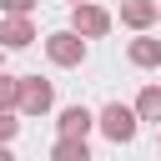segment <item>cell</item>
Returning a JSON list of instances; mask_svg holds the SVG:
<instances>
[{"label":"cell","mask_w":161,"mask_h":161,"mask_svg":"<svg viewBox=\"0 0 161 161\" xmlns=\"http://www.w3.org/2000/svg\"><path fill=\"white\" fill-rule=\"evenodd\" d=\"M96 126L106 131V141H116V146H126V141H136V111L131 106H121V101H111V106H101V116H96Z\"/></svg>","instance_id":"cell-1"},{"label":"cell","mask_w":161,"mask_h":161,"mask_svg":"<svg viewBox=\"0 0 161 161\" xmlns=\"http://www.w3.org/2000/svg\"><path fill=\"white\" fill-rule=\"evenodd\" d=\"M50 106H55V91H50V80H40V75H20L15 111H20V116H45Z\"/></svg>","instance_id":"cell-2"},{"label":"cell","mask_w":161,"mask_h":161,"mask_svg":"<svg viewBox=\"0 0 161 161\" xmlns=\"http://www.w3.org/2000/svg\"><path fill=\"white\" fill-rule=\"evenodd\" d=\"M70 30H75L80 40H101V35L111 30V10H101V5L80 0V5H70Z\"/></svg>","instance_id":"cell-3"},{"label":"cell","mask_w":161,"mask_h":161,"mask_svg":"<svg viewBox=\"0 0 161 161\" xmlns=\"http://www.w3.org/2000/svg\"><path fill=\"white\" fill-rule=\"evenodd\" d=\"M45 55L55 65H80L86 60V40L75 30H55V35H45Z\"/></svg>","instance_id":"cell-4"},{"label":"cell","mask_w":161,"mask_h":161,"mask_svg":"<svg viewBox=\"0 0 161 161\" xmlns=\"http://www.w3.org/2000/svg\"><path fill=\"white\" fill-rule=\"evenodd\" d=\"M30 40H35L30 15H5V20H0V50H25Z\"/></svg>","instance_id":"cell-5"},{"label":"cell","mask_w":161,"mask_h":161,"mask_svg":"<svg viewBox=\"0 0 161 161\" xmlns=\"http://www.w3.org/2000/svg\"><path fill=\"white\" fill-rule=\"evenodd\" d=\"M55 126H60V136H70V141H86V136H91V126H96V116H91L86 106H65Z\"/></svg>","instance_id":"cell-6"},{"label":"cell","mask_w":161,"mask_h":161,"mask_svg":"<svg viewBox=\"0 0 161 161\" xmlns=\"http://www.w3.org/2000/svg\"><path fill=\"white\" fill-rule=\"evenodd\" d=\"M126 60L141 65V70H146V65H161V40H156V35H136V40L126 45Z\"/></svg>","instance_id":"cell-7"},{"label":"cell","mask_w":161,"mask_h":161,"mask_svg":"<svg viewBox=\"0 0 161 161\" xmlns=\"http://www.w3.org/2000/svg\"><path fill=\"white\" fill-rule=\"evenodd\" d=\"M151 20H156V0H121V25L146 30Z\"/></svg>","instance_id":"cell-8"},{"label":"cell","mask_w":161,"mask_h":161,"mask_svg":"<svg viewBox=\"0 0 161 161\" xmlns=\"http://www.w3.org/2000/svg\"><path fill=\"white\" fill-rule=\"evenodd\" d=\"M131 111H136V121H156V126H161V86H146Z\"/></svg>","instance_id":"cell-9"},{"label":"cell","mask_w":161,"mask_h":161,"mask_svg":"<svg viewBox=\"0 0 161 161\" xmlns=\"http://www.w3.org/2000/svg\"><path fill=\"white\" fill-rule=\"evenodd\" d=\"M50 161H91V146H86V141H70V136H55Z\"/></svg>","instance_id":"cell-10"},{"label":"cell","mask_w":161,"mask_h":161,"mask_svg":"<svg viewBox=\"0 0 161 161\" xmlns=\"http://www.w3.org/2000/svg\"><path fill=\"white\" fill-rule=\"evenodd\" d=\"M15 96H20V75L0 70V111H15Z\"/></svg>","instance_id":"cell-11"},{"label":"cell","mask_w":161,"mask_h":161,"mask_svg":"<svg viewBox=\"0 0 161 161\" xmlns=\"http://www.w3.org/2000/svg\"><path fill=\"white\" fill-rule=\"evenodd\" d=\"M15 131H20L15 111H0V146H5V141H15Z\"/></svg>","instance_id":"cell-12"},{"label":"cell","mask_w":161,"mask_h":161,"mask_svg":"<svg viewBox=\"0 0 161 161\" xmlns=\"http://www.w3.org/2000/svg\"><path fill=\"white\" fill-rule=\"evenodd\" d=\"M0 10H5V15H30L35 0H0Z\"/></svg>","instance_id":"cell-13"},{"label":"cell","mask_w":161,"mask_h":161,"mask_svg":"<svg viewBox=\"0 0 161 161\" xmlns=\"http://www.w3.org/2000/svg\"><path fill=\"white\" fill-rule=\"evenodd\" d=\"M0 161H15V156H10V146H0Z\"/></svg>","instance_id":"cell-14"},{"label":"cell","mask_w":161,"mask_h":161,"mask_svg":"<svg viewBox=\"0 0 161 161\" xmlns=\"http://www.w3.org/2000/svg\"><path fill=\"white\" fill-rule=\"evenodd\" d=\"M0 70H5V50H0Z\"/></svg>","instance_id":"cell-15"},{"label":"cell","mask_w":161,"mask_h":161,"mask_svg":"<svg viewBox=\"0 0 161 161\" xmlns=\"http://www.w3.org/2000/svg\"><path fill=\"white\" fill-rule=\"evenodd\" d=\"M156 20H161V0H156Z\"/></svg>","instance_id":"cell-16"},{"label":"cell","mask_w":161,"mask_h":161,"mask_svg":"<svg viewBox=\"0 0 161 161\" xmlns=\"http://www.w3.org/2000/svg\"><path fill=\"white\" fill-rule=\"evenodd\" d=\"M75 5H80V0H75Z\"/></svg>","instance_id":"cell-17"}]
</instances>
